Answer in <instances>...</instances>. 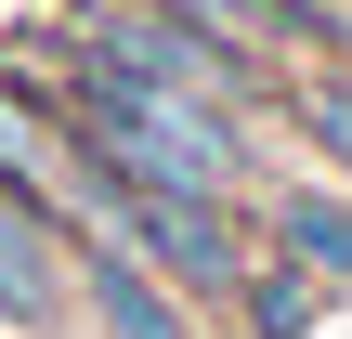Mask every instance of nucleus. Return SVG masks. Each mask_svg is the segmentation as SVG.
<instances>
[{
  "mask_svg": "<svg viewBox=\"0 0 352 339\" xmlns=\"http://www.w3.org/2000/svg\"><path fill=\"white\" fill-rule=\"evenodd\" d=\"M0 327H26V339H91V327H78V248H65V222L26 209L13 183H0Z\"/></svg>",
  "mask_w": 352,
  "mask_h": 339,
  "instance_id": "f257e3e1",
  "label": "nucleus"
},
{
  "mask_svg": "<svg viewBox=\"0 0 352 339\" xmlns=\"http://www.w3.org/2000/svg\"><path fill=\"white\" fill-rule=\"evenodd\" d=\"M274 144H300L314 183H352V65H287V91H274Z\"/></svg>",
  "mask_w": 352,
  "mask_h": 339,
  "instance_id": "7ed1b4c3",
  "label": "nucleus"
},
{
  "mask_svg": "<svg viewBox=\"0 0 352 339\" xmlns=\"http://www.w3.org/2000/svg\"><path fill=\"white\" fill-rule=\"evenodd\" d=\"M144 13H170V26H196V39H222L235 65H261V78H287L300 52H287V26L261 13V0H144Z\"/></svg>",
  "mask_w": 352,
  "mask_h": 339,
  "instance_id": "20e7f679",
  "label": "nucleus"
},
{
  "mask_svg": "<svg viewBox=\"0 0 352 339\" xmlns=\"http://www.w3.org/2000/svg\"><path fill=\"white\" fill-rule=\"evenodd\" d=\"M314 314H327V287H314L300 261H274V248H261V261H248V300H235V327H222V339H300Z\"/></svg>",
  "mask_w": 352,
  "mask_h": 339,
  "instance_id": "39448f33",
  "label": "nucleus"
},
{
  "mask_svg": "<svg viewBox=\"0 0 352 339\" xmlns=\"http://www.w3.org/2000/svg\"><path fill=\"white\" fill-rule=\"evenodd\" d=\"M261 248L274 261H300L314 287H352V183H314V170H274L261 196Z\"/></svg>",
  "mask_w": 352,
  "mask_h": 339,
  "instance_id": "f03ea898",
  "label": "nucleus"
}]
</instances>
